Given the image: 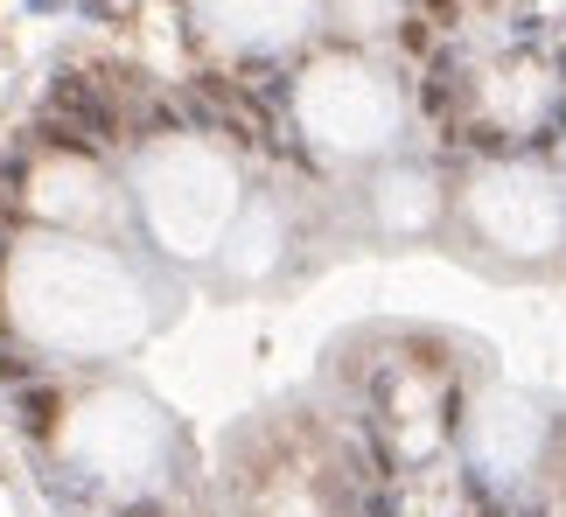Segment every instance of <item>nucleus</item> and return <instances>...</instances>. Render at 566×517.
<instances>
[{
    "label": "nucleus",
    "mask_w": 566,
    "mask_h": 517,
    "mask_svg": "<svg viewBox=\"0 0 566 517\" xmlns=\"http://www.w3.org/2000/svg\"><path fill=\"white\" fill-rule=\"evenodd\" d=\"M14 329L50 357H119L155 329V287L134 258L84 231L21 239L8 266Z\"/></svg>",
    "instance_id": "obj_1"
},
{
    "label": "nucleus",
    "mask_w": 566,
    "mask_h": 517,
    "mask_svg": "<svg viewBox=\"0 0 566 517\" xmlns=\"http://www.w3.org/2000/svg\"><path fill=\"white\" fill-rule=\"evenodd\" d=\"M134 210L161 252L210 258L224 245V231L238 224V210H245V189H238V168L210 140L176 134L134 161Z\"/></svg>",
    "instance_id": "obj_2"
},
{
    "label": "nucleus",
    "mask_w": 566,
    "mask_h": 517,
    "mask_svg": "<svg viewBox=\"0 0 566 517\" xmlns=\"http://www.w3.org/2000/svg\"><path fill=\"white\" fill-rule=\"evenodd\" d=\"M294 113H301V134L329 147V155H378V147L399 140V92L357 56L308 63L294 84Z\"/></svg>",
    "instance_id": "obj_3"
},
{
    "label": "nucleus",
    "mask_w": 566,
    "mask_h": 517,
    "mask_svg": "<svg viewBox=\"0 0 566 517\" xmlns=\"http://www.w3.org/2000/svg\"><path fill=\"white\" fill-rule=\"evenodd\" d=\"M63 447H71V462L84 468V476L140 489V483L161 476L176 434H168V420H161L155 399H140V392H98V399H84L77 413H71Z\"/></svg>",
    "instance_id": "obj_4"
},
{
    "label": "nucleus",
    "mask_w": 566,
    "mask_h": 517,
    "mask_svg": "<svg viewBox=\"0 0 566 517\" xmlns=\"http://www.w3.org/2000/svg\"><path fill=\"white\" fill-rule=\"evenodd\" d=\"M462 210H469L475 239L496 245V252H517V258H546L566 239V189L546 168H525V161L483 168L462 189Z\"/></svg>",
    "instance_id": "obj_5"
},
{
    "label": "nucleus",
    "mask_w": 566,
    "mask_h": 517,
    "mask_svg": "<svg viewBox=\"0 0 566 517\" xmlns=\"http://www.w3.org/2000/svg\"><path fill=\"white\" fill-rule=\"evenodd\" d=\"M322 0H196V21L224 42V50H280V42L308 35Z\"/></svg>",
    "instance_id": "obj_6"
},
{
    "label": "nucleus",
    "mask_w": 566,
    "mask_h": 517,
    "mask_svg": "<svg viewBox=\"0 0 566 517\" xmlns=\"http://www.w3.org/2000/svg\"><path fill=\"white\" fill-rule=\"evenodd\" d=\"M280 245H287V218H280L273 203H245L217 252H224L231 279H259V273H273V266H280Z\"/></svg>",
    "instance_id": "obj_7"
},
{
    "label": "nucleus",
    "mask_w": 566,
    "mask_h": 517,
    "mask_svg": "<svg viewBox=\"0 0 566 517\" xmlns=\"http://www.w3.org/2000/svg\"><path fill=\"white\" fill-rule=\"evenodd\" d=\"M433 210H441V197H433V176H420V168H391L385 182H371V218H378V231H391V239L427 231Z\"/></svg>",
    "instance_id": "obj_8"
},
{
    "label": "nucleus",
    "mask_w": 566,
    "mask_h": 517,
    "mask_svg": "<svg viewBox=\"0 0 566 517\" xmlns=\"http://www.w3.org/2000/svg\"><path fill=\"white\" fill-rule=\"evenodd\" d=\"M532 434H538L532 405L496 399V405H483V420H475V455H483L490 468H517L532 455Z\"/></svg>",
    "instance_id": "obj_9"
}]
</instances>
